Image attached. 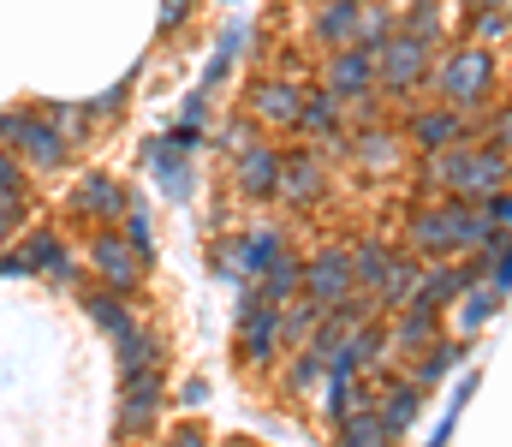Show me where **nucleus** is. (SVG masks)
I'll list each match as a JSON object with an SVG mask.
<instances>
[{
    "instance_id": "f257e3e1",
    "label": "nucleus",
    "mask_w": 512,
    "mask_h": 447,
    "mask_svg": "<svg viewBox=\"0 0 512 447\" xmlns=\"http://www.w3.org/2000/svg\"><path fill=\"white\" fill-rule=\"evenodd\" d=\"M435 90H441V102L459 108V114L483 108L489 90H495V54H489V48H453V54L441 60V72H435Z\"/></svg>"
},
{
    "instance_id": "f03ea898",
    "label": "nucleus",
    "mask_w": 512,
    "mask_h": 447,
    "mask_svg": "<svg viewBox=\"0 0 512 447\" xmlns=\"http://www.w3.org/2000/svg\"><path fill=\"white\" fill-rule=\"evenodd\" d=\"M429 60H435V42L411 36V30H393L382 48H376V84L382 96H405L429 78Z\"/></svg>"
},
{
    "instance_id": "7ed1b4c3",
    "label": "nucleus",
    "mask_w": 512,
    "mask_h": 447,
    "mask_svg": "<svg viewBox=\"0 0 512 447\" xmlns=\"http://www.w3.org/2000/svg\"><path fill=\"white\" fill-rule=\"evenodd\" d=\"M280 352V322H274V304L262 293H245L239 298V364H274Z\"/></svg>"
},
{
    "instance_id": "20e7f679",
    "label": "nucleus",
    "mask_w": 512,
    "mask_h": 447,
    "mask_svg": "<svg viewBox=\"0 0 512 447\" xmlns=\"http://www.w3.org/2000/svg\"><path fill=\"white\" fill-rule=\"evenodd\" d=\"M90 269H96V275H102V281H108L114 293H126V298H131L137 287H143V269H149V263H143V257L131 251L126 233L102 227V233H96V245H90Z\"/></svg>"
},
{
    "instance_id": "39448f33",
    "label": "nucleus",
    "mask_w": 512,
    "mask_h": 447,
    "mask_svg": "<svg viewBox=\"0 0 512 447\" xmlns=\"http://www.w3.org/2000/svg\"><path fill=\"white\" fill-rule=\"evenodd\" d=\"M352 287H358V275H352V251H346V245H328V251H316V257L304 263V293L316 298L322 310H334Z\"/></svg>"
},
{
    "instance_id": "423d86ee",
    "label": "nucleus",
    "mask_w": 512,
    "mask_h": 447,
    "mask_svg": "<svg viewBox=\"0 0 512 447\" xmlns=\"http://www.w3.org/2000/svg\"><path fill=\"white\" fill-rule=\"evenodd\" d=\"M12 144H18V161L36 167V173H54V167H66V155H72L66 132H60L54 120H42V114H24L18 132H12Z\"/></svg>"
},
{
    "instance_id": "0eeeda50",
    "label": "nucleus",
    "mask_w": 512,
    "mask_h": 447,
    "mask_svg": "<svg viewBox=\"0 0 512 447\" xmlns=\"http://www.w3.org/2000/svg\"><path fill=\"white\" fill-rule=\"evenodd\" d=\"M471 287H483V263H477V257H471V263H465V257H453V263H447V257H435V263L423 269L417 304H435V310H441V304H459Z\"/></svg>"
},
{
    "instance_id": "6e6552de",
    "label": "nucleus",
    "mask_w": 512,
    "mask_h": 447,
    "mask_svg": "<svg viewBox=\"0 0 512 447\" xmlns=\"http://www.w3.org/2000/svg\"><path fill=\"white\" fill-rule=\"evenodd\" d=\"M387 352H393V328L387 322H370V328H352L334 352H328V376H358V370H370V364H382Z\"/></svg>"
},
{
    "instance_id": "1a4fd4ad",
    "label": "nucleus",
    "mask_w": 512,
    "mask_h": 447,
    "mask_svg": "<svg viewBox=\"0 0 512 447\" xmlns=\"http://www.w3.org/2000/svg\"><path fill=\"white\" fill-rule=\"evenodd\" d=\"M161 418V370L120 376V436H143Z\"/></svg>"
},
{
    "instance_id": "9d476101",
    "label": "nucleus",
    "mask_w": 512,
    "mask_h": 447,
    "mask_svg": "<svg viewBox=\"0 0 512 447\" xmlns=\"http://www.w3.org/2000/svg\"><path fill=\"white\" fill-rule=\"evenodd\" d=\"M328 191V161L316 155V149H292V155H280V185H274V197H286V203H316Z\"/></svg>"
},
{
    "instance_id": "9b49d317",
    "label": "nucleus",
    "mask_w": 512,
    "mask_h": 447,
    "mask_svg": "<svg viewBox=\"0 0 512 447\" xmlns=\"http://www.w3.org/2000/svg\"><path fill=\"white\" fill-rule=\"evenodd\" d=\"M322 90H334V96H364V90H382L376 84V54L370 48H334L328 54V66H322Z\"/></svg>"
},
{
    "instance_id": "f8f14e48",
    "label": "nucleus",
    "mask_w": 512,
    "mask_h": 447,
    "mask_svg": "<svg viewBox=\"0 0 512 447\" xmlns=\"http://www.w3.org/2000/svg\"><path fill=\"white\" fill-rule=\"evenodd\" d=\"M126 209H131V197H126V185H120L114 173H90V179L72 191V215H78V221H102V227H114Z\"/></svg>"
},
{
    "instance_id": "ddd939ff",
    "label": "nucleus",
    "mask_w": 512,
    "mask_h": 447,
    "mask_svg": "<svg viewBox=\"0 0 512 447\" xmlns=\"http://www.w3.org/2000/svg\"><path fill=\"white\" fill-rule=\"evenodd\" d=\"M298 114H304V90L286 84V78H262L251 90V120L262 126H280V132H298Z\"/></svg>"
},
{
    "instance_id": "4468645a",
    "label": "nucleus",
    "mask_w": 512,
    "mask_h": 447,
    "mask_svg": "<svg viewBox=\"0 0 512 447\" xmlns=\"http://www.w3.org/2000/svg\"><path fill=\"white\" fill-rule=\"evenodd\" d=\"M471 138H477V126H471L459 108H447V102H441V108H423V114L411 120V144L423 149V155H429V149L471 144Z\"/></svg>"
},
{
    "instance_id": "2eb2a0df",
    "label": "nucleus",
    "mask_w": 512,
    "mask_h": 447,
    "mask_svg": "<svg viewBox=\"0 0 512 447\" xmlns=\"http://www.w3.org/2000/svg\"><path fill=\"white\" fill-rule=\"evenodd\" d=\"M233 185H239V197H274V185H280V149L251 138V144L239 149V161H233Z\"/></svg>"
},
{
    "instance_id": "dca6fc26",
    "label": "nucleus",
    "mask_w": 512,
    "mask_h": 447,
    "mask_svg": "<svg viewBox=\"0 0 512 447\" xmlns=\"http://www.w3.org/2000/svg\"><path fill=\"white\" fill-rule=\"evenodd\" d=\"M417 287H423V263H417L411 251H393V263H387L382 281H376L382 310H405V304H417Z\"/></svg>"
},
{
    "instance_id": "f3484780",
    "label": "nucleus",
    "mask_w": 512,
    "mask_h": 447,
    "mask_svg": "<svg viewBox=\"0 0 512 447\" xmlns=\"http://www.w3.org/2000/svg\"><path fill=\"white\" fill-rule=\"evenodd\" d=\"M435 340H441V310H435V304H405L399 322H393V346L417 358V352H429Z\"/></svg>"
},
{
    "instance_id": "a211bd4d",
    "label": "nucleus",
    "mask_w": 512,
    "mask_h": 447,
    "mask_svg": "<svg viewBox=\"0 0 512 447\" xmlns=\"http://www.w3.org/2000/svg\"><path fill=\"white\" fill-rule=\"evenodd\" d=\"M417 412H423V388H417V382H387L382 394H376V418L387 424L393 442L417 424Z\"/></svg>"
},
{
    "instance_id": "6ab92c4d",
    "label": "nucleus",
    "mask_w": 512,
    "mask_h": 447,
    "mask_svg": "<svg viewBox=\"0 0 512 447\" xmlns=\"http://www.w3.org/2000/svg\"><path fill=\"white\" fill-rule=\"evenodd\" d=\"M114 352H120V376H137V370H161V358H167V346H161V334H149L143 322H131L114 334Z\"/></svg>"
},
{
    "instance_id": "aec40b11",
    "label": "nucleus",
    "mask_w": 512,
    "mask_h": 447,
    "mask_svg": "<svg viewBox=\"0 0 512 447\" xmlns=\"http://www.w3.org/2000/svg\"><path fill=\"white\" fill-rule=\"evenodd\" d=\"M274 322H280V346H310V334L328 322V310H322L310 293H298V298H286V304L274 310Z\"/></svg>"
},
{
    "instance_id": "412c9836",
    "label": "nucleus",
    "mask_w": 512,
    "mask_h": 447,
    "mask_svg": "<svg viewBox=\"0 0 512 447\" xmlns=\"http://www.w3.org/2000/svg\"><path fill=\"white\" fill-rule=\"evenodd\" d=\"M143 161H149V173L161 179V191H167L173 203H185V197L197 191V173H191V167L179 161V149L167 144V138H161V144H149V149H143Z\"/></svg>"
},
{
    "instance_id": "4be33fe9",
    "label": "nucleus",
    "mask_w": 512,
    "mask_h": 447,
    "mask_svg": "<svg viewBox=\"0 0 512 447\" xmlns=\"http://www.w3.org/2000/svg\"><path fill=\"white\" fill-rule=\"evenodd\" d=\"M405 239H411V257H453V239H447V203H441V209H417L411 227H405Z\"/></svg>"
},
{
    "instance_id": "5701e85b",
    "label": "nucleus",
    "mask_w": 512,
    "mask_h": 447,
    "mask_svg": "<svg viewBox=\"0 0 512 447\" xmlns=\"http://www.w3.org/2000/svg\"><path fill=\"white\" fill-rule=\"evenodd\" d=\"M316 42L334 54V48H352V36H358V0H328L322 12H316Z\"/></svg>"
},
{
    "instance_id": "b1692460",
    "label": "nucleus",
    "mask_w": 512,
    "mask_h": 447,
    "mask_svg": "<svg viewBox=\"0 0 512 447\" xmlns=\"http://www.w3.org/2000/svg\"><path fill=\"white\" fill-rule=\"evenodd\" d=\"M340 120H346V96L310 90V96H304V114H298V132H304V138H334Z\"/></svg>"
},
{
    "instance_id": "393cba45",
    "label": "nucleus",
    "mask_w": 512,
    "mask_h": 447,
    "mask_svg": "<svg viewBox=\"0 0 512 447\" xmlns=\"http://www.w3.org/2000/svg\"><path fill=\"white\" fill-rule=\"evenodd\" d=\"M459 364H465V340H447V334H441L429 352H417V370H411V382H417V388H435V382H447Z\"/></svg>"
},
{
    "instance_id": "a878e982",
    "label": "nucleus",
    "mask_w": 512,
    "mask_h": 447,
    "mask_svg": "<svg viewBox=\"0 0 512 447\" xmlns=\"http://www.w3.org/2000/svg\"><path fill=\"white\" fill-rule=\"evenodd\" d=\"M256 293H262L268 304H274V310H280L286 298H298V293H304V263L280 251V257H274V269H268V275L256 281Z\"/></svg>"
},
{
    "instance_id": "bb28decb",
    "label": "nucleus",
    "mask_w": 512,
    "mask_h": 447,
    "mask_svg": "<svg viewBox=\"0 0 512 447\" xmlns=\"http://www.w3.org/2000/svg\"><path fill=\"white\" fill-rule=\"evenodd\" d=\"M358 376H328V418L346 424L352 412H376V394L370 388H352Z\"/></svg>"
},
{
    "instance_id": "cd10ccee",
    "label": "nucleus",
    "mask_w": 512,
    "mask_h": 447,
    "mask_svg": "<svg viewBox=\"0 0 512 447\" xmlns=\"http://www.w3.org/2000/svg\"><path fill=\"white\" fill-rule=\"evenodd\" d=\"M352 161H364V167L387 173V167H399V138L382 132V126H370V132H358V138H352Z\"/></svg>"
},
{
    "instance_id": "c85d7f7f",
    "label": "nucleus",
    "mask_w": 512,
    "mask_h": 447,
    "mask_svg": "<svg viewBox=\"0 0 512 447\" xmlns=\"http://www.w3.org/2000/svg\"><path fill=\"white\" fill-rule=\"evenodd\" d=\"M387 263H393V245H387V239H376V233L352 245V275H358V287H370V293H376V281H382Z\"/></svg>"
},
{
    "instance_id": "c756f323",
    "label": "nucleus",
    "mask_w": 512,
    "mask_h": 447,
    "mask_svg": "<svg viewBox=\"0 0 512 447\" xmlns=\"http://www.w3.org/2000/svg\"><path fill=\"white\" fill-rule=\"evenodd\" d=\"M328 316H334L340 328H370V322H382V298L370 293V287H352V293L340 298Z\"/></svg>"
},
{
    "instance_id": "7c9ffc66",
    "label": "nucleus",
    "mask_w": 512,
    "mask_h": 447,
    "mask_svg": "<svg viewBox=\"0 0 512 447\" xmlns=\"http://www.w3.org/2000/svg\"><path fill=\"white\" fill-rule=\"evenodd\" d=\"M334 447H393V436H387V424L376 412H352V418L340 424V442Z\"/></svg>"
},
{
    "instance_id": "2f4dec72",
    "label": "nucleus",
    "mask_w": 512,
    "mask_h": 447,
    "mask_svg": "<svg viewBox=\"0 0 512 447\" xmlns=\"http://www.w3.org/2000/svg\"><path fill=\"white\" fill-rule=\"evenodd\" d=\"M84 310H90L108 334H120V328L137 322V316H131V304H126V293H84Z\"/></svg>"
},
{
    "instance_id": "473e14b6",
    "label": "nucleus",
    "mask_w": 512,
    "mask_h": 447,
    "mask_svg": "<svg viewBox=\"0 0 512 447\" xmlns=\"http://www.w3.org/2000/svg\"><path fill=\"white\" fill-rule=\"evenodd\" d=\"M387 36H393V12H382V6H358V36H352V48H382Z\"/></svg>"
},
{
    "instance_id": "72a5a7b5",
    "label": "nucleus",
    "mask_w": 512,
    "mask_h": 447,
    "mask_svg": "<svg viewBox=\"0 0 512 447\" xmlns=\"http://www.w3.org/2000/svg\"><path fill=\"white\" fill-rule=\"evenodd\" d=\"M399 30H411V36L435 42V36L447 30V18H441V6H435V0H411V6H405V18H399Z\"/></svg>"
},
{
    "instance_id": "f704fd0d",
    "label": "nucleus",
    "mask_w": 512,
    "mask_h": 447,
    "mask_svg": "<svg viewBox=\"0 0 512 447\" xmlns=\"http://www.w3.org/2000/svg\"><path fill=\"white\" fill-rule=\"evenodd\" d=\"M239 48H245V24H227V36H221V54H215V66L203 72V90H221V78L233 72V60H239Z\"/></svg>"
},
{
    "instance_id": "c9c22d12",
    "label": "nucleus",
    "mask_w": 512,
    "mask_h": 447,
    "mask_svg": "<svg viewBox=\"0 0 512 447\" xmlns=\"http://www.w3.org/2000/svg\"><path fill=\"white\" fill-rule=\"evenodd\" d=\"M60 251H66V239H60V233H54V227H36V233H30V239H24V263H30V269H36V275H48V263H54V257H60Z\"/></svg>"
},
{
    "instance_id": "e433bc0d",
    "label": "nucleus",
    "mask_w": 512,
    "mask_h": 447,
    "mask_svg": "<svg viewBox=\"0 0 512 447\" xmlns=\"http://www.w3.org/2000/svg\"><path fill=\"white\" fill-rule=\"evenodd\" d=\"M495 304H501L495 287H471V293H465V310H459V334H477V328L495 316Z\"/></svg>"
},
{
    "instance_id": "4c0bfd02",
    "label": "nucleus",
    "mask_w": 512,
    "mask_h": 447,
    "mask_svg": "<svg viewBox=\"0 0 512 447\" xmlns=\"http://www.w3.org/2000/svg\"><path fill=\"white\" fill-rule=\"evenodd\" d=\"M24 191H30L24 161H18L12 149H0V203H6V209H24Z\"/></svg>"
},
{
    "instance_id": "58836bf2",
    "label": "nucleus",
    "mask_w": 512,
    "mask_h": 447,
    "mask_svg": "<svg viewBox=\"0 0 512 447\" xmlns=\"http://www.w3.org/2000/svg\"><path fill=\"white\" fill-rule=\"evenodd\" d=\"M316 382H328V364H322V358L304 346V352L292 358V370H286V388H292V394H310Z\"/></svg>"
},
{
    "instance_id": "ea45409f",
    "label": "nucleus",
    "mask_w": 512,
    "mask_h": 447,
    "mask_svg": "<svg viewBox=\"0 0 512 447\" xmlns=\"http://www.w3.org/2000/svg\"><path fill=\"white\" fill-rule=\"evenodd\" d=\"M126 239H131V251H137L143 263H155V227H149V209H143V203L126 209Z\"/></svg>"
},
{
    "instance_id": "a19ab883",
    "label": "nucleus",
    "mask_w": 512,
    "mask_h": 447,
    "mask_svg": "<svg viewBox=\"0 0 512 447\" xmlns=\"http://www.w3.org/2000/svg\"><path fill=\"white\" fill-rule=\"evenodd\" d=\"M42 120H54V126L66 132V144H72V138L90 126V108H78V102H48V108H42Z\"/></svg>"
},
{
    "instance_id": "79ce46f5",
    "label": "nucleus",
    "mask_w": 512,
    "mask_h": 447,
    "mask_svg": "<svg viewBox=\"0 0 512 447\" xmlns=\"http://www.w3.org/2000/svg\"><path fill=\"white\" fill-rule=\"evenodd\" d=\"M155 24H161V36H179V30L191 24V0H161V12H155Z\"/></svg>"
},
{
    "instance_id": "37998d69",
    "label": "nucleus",
    "mask_w": 512,
    "mask_h": 447,
    "mask_svg": "<svg viewBox=\"0 0 512 447\" xmlns=\"http://www.w3.org/2000/svg\"><path fill=\"white\" fill-rule=\"evenodd\" d=\"M483 138H489V149H512V108H495L483 120Z\"/></svg>"
},
{
    "instance_id": "c03bdc74",
    "label": "nucleus",
    "mask_w": 512,
    "mask_h": 447,
    "mask_svg": "<svg viewBox=\"0 0 512 447\" xmlns=\"http://www.w3.org/2000/svg\"><path fill=\"white\" fill-rule=\"evenodd\" d=\"M108 114H114V120L126 114V84H114V90H102V96L90 102V120H108Z\"/></svg>"
},
{
    "instance_id": "a18cd8bd",
    "label": "nucleus",
    "mask_w": 512,
    "mask_h": 447,
    "mask_svg": "<svg viewBox=\"0 0 512 447\" xmlns=\"http://www.w3.org/2000/svg\"><path fill=\"white\" fill-rule=\"evenodd\" d=\"M78 275H84V263H78L72 251H60V257L48 263V281H60V287H78Z\"/></svg>"
},
{
    "instance_id": "49530a36",
    "label": "nucleus",
    "mask_w": 512,
    "mask_h": 447,
    "mask_svg": "<svg viewBox=\"0 0 512 447\" xmlns=\"http://www.w3.org/2000/svg\"><path fill=\"white\" fill-rule=\"evenodd\" d=\"M489 275H495V293H512V245H501V257L489 263Z\"/></svg>"
},
{
    "instance_id": "de8ad7c7",
    "label": "nucleus",
    "mask_w": 512,
    "mask_h": 447,
    "mask_svg": "<svg viewBox=\"0 0 512 447\" xmlns=\"http://www.w3.org/2000/svg\"><path fill=\"white\" fill-rule=\"evenodd\" d=\"M477 30H483V36H501V30H507V12H501V0L477 12Z\"/></svg>"
},
{
    "instance_id": "09e8293b",
    "label": "nucleus",
    "mask_w": 512,
    "mask_h": 447,
    "mask_svg": "<svg viewBox=\"0 0 512 447\" xmlns=\"http://www.w3.org/2000/svg\"><path fill=\"white\" fill-rule=\"evenodd\" d=\"M167 144L179 149V155H191V149L203 144V126H179V132H167Z\"/></svg>"
},
{
    "instance_id": "8fccbe9b",
    "label": "nucleus",
    "mask_w": 512,
    "mask_h": 447,
    "mask_svg": "<svg viewBox=\"0 0 512 447\" xmlns=\"http://www.w3.org/2000/svg\"><path fill=\"white\" fill-rule=\"evenodd\" d=\"M167 447H209V436H203V424H179Z\"/></svg>"
},
{
    "instance_id": "3c124183",
    "label": "nucleus",
    "mask_w": 512,
    "mask_h": 447,
    "mask_svg": "<svg viewBox=\"0 0 512 447\" xmlns=\"http://www.w3.org/2000/svg\"><path fill=\"white\" fill-rule=\"evenodd\" d=\"M245 144H251V126H245V120H233V126L221 132V149H233V155H239Z\"/></svg>"
},
{
    "instance_id": "603ef678",
    "label": "nucleus",
    "mask_w": 512,
    "mask_h": 447,
    "mask_svg": "<svg viewBox=\"0 0 512 447\" xmlns=\"http://www.w3.org/2000/svg\"><path fill=\"white\" fill-rule=\"evenodd\" d=\"M24 275H36V269L24 263V251H18V257H0V281H24Z\"/></svg>"
},
{
    "instance_id": "864d4df0",
    "label": "nucleus",
    "mask_w": 512,
    "mask_h": 447,
    "mask_svg": "<svg viewBox=\"0 0 512 447\" xmlns=\"http://www.w3.org/2000/svg\"><path fill=\"white\" fill-rule=\"evenodd\" d=\"M18 215H24V209H6V203H0V251L18 239Z\"/></svg>"
},
{
    "instance_id": "5fc2aeb1",
    "label": "nucleus",
    "mask_w": 512,
    "mask_h": 447,
    "mask_svg": "<svg viewBox=\"0 0 512 447\" xmlns=\"http://www.w3.org/2000/svg\"><path fill=\"white\" fill-rule=\"evenodd\" d=\"M489 215H495V227H512V191H501V197L489 203Z\"/></svg>"
},
{
    "instance_id": "6e6d98bb",
    "label": "nucleus",
    "mask_w": 512,
    "mask_h": 447,
    "mask_svg": "<svg viewBox=\"0 0 512 447\" xmlns=\"http://www.w3.org/2000/svg\"><path fill=\"white\" fill-rule=\"evenodd\" d=\"M18 120H24V108H0V138H12V132H18Z\"/></svg>"
},
{
    "instance_id": "4d7b16f0",
    "label": "nucleus",
    "mask_w": 512,
    "mask_h": 447,
    "mask_svg": "<svg viewBox=\"0 0 512 447\" xmlns=\"http://www.w3.org/2000/svg\"><path fill=\"white\" fill-rule=\"evenodd\" d=\"M179 406H203V382H185L179 388Z\"/></svg>"
},
{
    "instance_id": "13d9d810",
    "label": "nucleus",
    "mask_w": 512,
    "mask_h": 447,
    "mask_svg": "<svg viewBox=\"0 0 512 447\" xmlns=\"http://www.w3.org/2000/svg\"><path fill=\"white\" fill-rule=\"evenodd\" d=\"M239 447H245V442H239Z\"/></svg>"
}]
</instances>
